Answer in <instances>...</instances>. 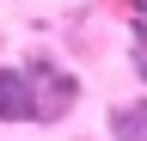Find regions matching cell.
I'll return each instance as SVG.
<instances>
[{"label":"cell","instance_id":"6da1fadb","mask_svg":"<svg viewBox=\"0 0 147 141\" xmlns=\"http://www.w3.org/2000/svg\"><path fill=\"white\" fill-rule=\"evenodd\" d=\"M25 80H31L37 123H61L74 104H80V80H74V74H67L55 55H31V61H25Z\"/></svg>","mask_w":147,"mask_h":141},{"label":"cell","instance_id":"7a4b0ae2","mask_svg":"<svg viewBox=\"0 0 147 141\" xmlns=\"http://www.w3.org/2000/svg\"><path fill=\"white\" fill-rule=\"evenodd\" d=\"M0 123H37L31 80H25V67H12V61H0Z\"/></svg>","mask_w":147,"mask_h":141},{"label":"cell","instance_id":"3957f363","mask_svg":"<svg viewBox=\"0 0 147 141\" xmlns=\"http://www.w3.org/2000/svg\"><path fill=\"white\" fill-rule=\"evenodd\" d=\"M104 129H110V141H147V98H129V104H110Z\"/></svg>","mask_w":147,"mask_h":141},{"label":"cell","instance_id":"277c9868","mask_svg":"<svg viewBox=\"0 0 147 141\" xmlns=\"http://www.w3.org/2000/svg\"><path fill=\"white\" fill-rule=\"evenodd\" d=\"M135 74H141V80H147V49H141V55H135Z\"/></svg>","mask_w":147,"mask_h":141}]
</instances>
